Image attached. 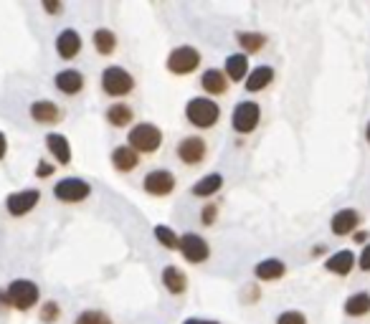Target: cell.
I'll use <instances>...</instances> for the list:
<instances>
[{"mask_svg": "<svg viewBox=\"0 0 370 324\" xmlns=\"http://www.w3.org/2000/svg\"><path fill=\"white\" fill-rule=\"evenodd\" d=\"M185 120L198 129H210L221 120V106L210 97H193L185 104Z\"/></svg>", "mask_w": 370, "mask_h": 324, "instance_id": "1", "label": "cell"}, {"mask_svg": "<svg viewBox=\"0 0 370 324\" xmlns=\"http://www.w3.org/2000/svg\"><path fill=\"white\" fill-rule=\"evenodd\" d=\"M127 145L137 152V155H153L162 147V132L160 127H155L153 122H140L134 124L127 134Z\"/></svg>", "mask_w": 370, "mask_h": 324, "instance_id": "2", "label": "cell"}, {"mask_svg": "<svg viewBox=\"0 0 370 324\" xmlns=\"http://www.w3.org/2000/svg\"><path fill=\"white\" fill-rule=\"evenodd\" d=\"M102 89L107 97L122 99L134 89V76L122 66H107L102 71Z\"/></svg>", "mask_w": 370, "mask_h": 324, "instance_id": "3", "label": "cell"}, {"mask_svg": "<svg viewBox=\"0 0 370 324\" xmlns=\"http://www.w3.org/2000/svg\"><path fill=\"white\" fill-rule=\"evenodd\" d=\"M38 296H41V291H38V286H36L31 279H15V282L8 284L6 299L10 307H15V309L29 311L31 307L38 302Z\"/></svg>", "mask_w": 370, "mask_h": 324, "instance_id": "4", "label": "cell"}, {"mask_svg": "<svg viewBox=\"0 0 370 324\" xmlns=\"http://www.w3.org/2000/svg\"><path fill=\"white\" fill-rule=\"evenodd\" d=\"M201 66V51L193 46H175L168 56V69L175 76H188Z\"/></svg>", "mask_w": 370, "mask_h": 324, "instance_id": "5", "label": "cell"}, {"mask_svg": "<svg viewBox=\"0 0 370 324\" xmlns=\"http://www.w3.org/2000/svg\"><path fill=\"white\" fill-rule=\"evenodd\" d=\"M261 122V106L256 102H238L231 114V124L238 134H252Z\"/></svg>", "mask_w": 370, "mask_h": 324, "instance_id": "6", "label": "cell"}, {"mask_svg": "<svg viewBox=\"0 0 370 324\" xmlns=\"http://www.w3.org/2000/svg\"><path fill=\"white\" fill-rule=\"evenodd\" d=\"M91 195V185L82 177H63L54 185V197L61 203H82Z\"/></svg>", "mask_w": 370, "mask_h": 324, "instance_id": "7", "label": "cell"}, {"mask_svg": "<svg viewBox=\"0 0 370 324\" xmlns=\"http://www.w3.org/2000/svg\"><path fill=\"white\" fill-rule=\"evenodd\" d=\"M175 155L180 157V162H185L188 168H193V165H201V162L206 160V155H208V145H206L203 137L190 134V137H183V140L178 142Z\"/></svg>", "mask_w": 370, "mask_h": 324, "instance_id": "8", "label": "cell"}, {"mask_svg": "<svg viewBox=\"0 0 370 324\" xmlns=\"http://www.w3.org/2000/svg\"><path fill=\"white\" fill-rule=\"evenodd\" d=\"M142 188H145V193H150V195H155V197H165L175 191V175L170 170H162V168L150 170V172L142 177Z\"/></svg>", "mask_w": 370, "mask_h": 324, "instance_id": "9", "label": "cell"}, {"mask_svg": "<svg viewBox=\"0 0 370 324\" xmlns=\"http://www.w3.org/2000/svg\"><path fill=\"white\" fill-rule=\"evenodd\" d=\"M38 203H41V191H36V188L10 193V195L6 197V208H8V213H10L13 218H21V216L31 213Z\"/></svg>", "mask_w": 370, "mask_h": 324, "instance_id": "10", "label": "cell"}, {"mask_svg": "<svg viewBox=\"0 0 370 324\" xmlns=\"http://www.w3.org/2000/svg\"><path fill=\"white\" fill-rule=\"evenodd\" d=\"M180 254L190 264H203L210 256L208 241L198 233H185V236H180Z\"/></svg>", "mask_w": 370, "mask_h": 324, "instance_id": "11", "label": "cell"}, {"mask_svg": "<svg viewBox=\"0 0 370 324\" xmlns=\"http://www.w3.org/2000/svg\"><path fill=\"white\" fill-rule=\"evenodd\" d=\"M54 84H56V89L61 94L74 97V94H79L82 89H84V74L77 69H63L54 76Z\"/></svg>", "mask_w": 370, "mask_h": 324, "instance_id": "12", "label": "cell"}, {"mask_svg": "<svg viewBox=\"0 0 370 324\" xmlns=\"http://www.w3.org/2000/svg\"><path fill=\"white\" fill-rule=\"evenodd\" d=\"M357 223H360L357 211H353V208H342V211H337L335 216H332L330 228H332L335 236H350V233H355Z\"/></svg>", "mask_w": 370, "mask_h": 324, "instance_id": "13", "label": "cell"}, {"mask_svg": "<svg viewBox=\"0 0 370 324\" xmlns=\"http://www.w3.org/2000/svg\"><path fill=\"white\" fill-rule=\"evenodd\" d=\"M201 86L213 97H224L229 92V76L221 69H206L201 74Z\"/></svg>", "mask_w": 370, "mask_h": 324, "instance_id": "14", "label": "cell"}, {"mask_svg": "<svg viewBox=\"0 0 370 324\" xmlns=\"http://www.w3.org/2000/svg\"><path fill=\"white\" fill-rule=\"evenodd\" d=\"M31 120L38 122V124H56L61 120V109L49 99H41V102L31 104Z\"/></svg>", "mask_w": 370, "mask_h": 324, "instance_id": "15", "label": "cell"}, {"mask_svg": "<svg viewBox=\"0 0 370 324\" xmlns=\"http://www.w3.org/2000/svg\"><path fill=\"white\" fill-rule=\"evenodd\" d=\"M82 51V35L77 33L74 29H66V31H61V33L56 35V54L61 58H74Z\"/></svg>", "mask_w": 370, "mask_h": 324, "instance_id": "16", "label": "cell"}, {"mask_svg": "<svg viewBox=\"0 0 370 324\" xmlns=\"http://www.w3.org/2000/svg\"><path fill=\"white\" fill-rule=\"evenodd\" d=\"M355 264H357L355 254H353V251H348V248H342V251H337V254H332L327 261H325V268H327L330 274L348 276Z\"/></svg>", "mask_w": 370, "mask_h": 324, "instance_id": "17", "label": "cell"}, {"mask_svg": "<svg viewBox=\"0 0 370 324\" xmlns=\"http://www.w3.org/2000/svg\"><path fill=\"white\" fill-rule=\"evenodd\" d=\"M46 147H49V152L54 155V160L59 165H69L71 162V145L63 134H56V132L46 134Z\"/></svg>", "mask_w": 370, "mask_h": 324, "instance_id": "18", "label": "cell"}, {"mask_svg": "<svg viewBox=\"0 0 370 324\" xmlns=\"http://www.w3.org/2000/svg\"><path fill=\"white\" fill-rule=\"evenodd\" d=\"M137 162H140V155L130 145H122V147L112 149V165L117 172H132L137 168Z\"/></svg>", "mask_w": 370, "mask_h": 324, "instance_id": "19", "label": "cell"}, {"mask_svg": "<svg viewBox=\"0 0 370 324\" xmlns=\"http://www.w3.org/2000/svg\"><path fill=\"white\" fill-rule=\"evenodd\" d=\"M286 271L284 261L279 259H264L259 261L256 268H254V274H256V279H261V282H277V279H282Z\"/></svg>", "mask_w": 370, "mask_h": 324, "instance_id": "20", "label": "cell"}, {"mask_svg": "<svg viewBox=\"0 0 370 324\" xmlns=\"http://www.w3.org/2000/svg\"><path fill=\"white\" fill-rule=\"evenodd\" d=\"M224 74L231 81H246V76H249V56L246 54H231L226 58Z\"/></svg>", "mask_w": 370, "mask_h": 324, "instance_id": "21", "label": "cell"}, {"mask_svg": "<svg viewBox=\"0 0 370 324\" xmlns=\"http://www.w3.org/2000/svg\"><path fill=\"white\" fill-rule=\"evenodd\" d=\"M274 81V69L272 66H256L254 71H249L246 76V92H261Z\"/></svg>", "mask_w": 370, "mask_h": 324, "instance_id": "22", "label": "cell"}, {"mask_svg": "<svg viewBox=\"0 0 370 324\" xmlns=\"http://www.w3.org/2000/svg\"><path fill=\"white\" fill-rule=\"evenodd\" d=\"M107 122H109L112 127H127L130 122H134L132 106L125 104V102H114V104L107 109Z\"/></svg>", "mask_w": 370, "mask_h": 324, "instance_id": "23", "label": "cell"}, {"mask_svg": "<svg viewBox=\"0 0 370 324\" xmlns=\"http://www.w3.org/2000/svg\"><path fill=\"white\" fill-rule=\"evenodd\" d=\"M224 188V175H218V172H210V175L201 177L196 185H193V195L196 197H210V195H216L218 191Z\"/></svg>", "mask_w": 370, "mask_h": 324, "instance_id": "24", "label": "cell"}, {"mask_svg": "<svg viewBox=\"0 0 370 324\" xmlns=\"http://www.w3.org/2000/svg\"><path fill=\"white\" fill-rule=\"evenodd\" d=\"M91 41H94V49H97L99 56H112L117 51V35L109 29H97L91 35Z\"/></svg>", "mask_w": 370, "mask_h": 324, "instance_id": "25", "label": "cell"}, {"mask_svg": "<svg viewBox=\"0 0 370 324\" xmlns=\"http://www.w3.org/2000/svg\"><path fill=\"white\" fill-rule=\"evenodd\" d=\"M162 284H165V289L170 294H183L185 286H188V279L178 266H165L162 268Z\"/></svg>", "mask_w": 370, "mask_h": 324, "instance_id": "26", "label": "cell"}, {"mask_svg": "<svg viewBox=\"0 0 370 324\" xmlns=\"http://www.w3.org/2000/svg\"><path fill=\"white\" fill-rule=\"evenodd\" d=\"M368 311H370L368 291H357V294L348 296V302H345V314H350V317H363Z\"/></svg>", "mask_w": 370, "mask_h": 324, "instance_id": "27", "label": "cell"}, {"mask_svg": "<svg viewBox=\"0 0 370 324\" xmlns=\"http://www.w3.org/2000/svg\"><path fill=\"white\" fill-rule=\"evenodd\" d=\"M236 41L246 54H256V51H261L266 46V35L252 33V31H241V33H236Z\"/></svg>", "mask_w": 370, "mask_h": 324, "instance_id": "28", "label": "cell"}, {"mask_svg": "<svg viewBox=\"0 0 370 324\" xmlns=\"http://www.w3.org/2000/svg\"><path fill=\"white\" fill-rule=\"evenodd\" d=\"M155 238L160 241L165 248H170V251H173V248H180V238H178V233L168 226H155Z\"/></svg>", "mask_w": 370, "mask_h": 324, "instance_id": "29", "label": "cell"}, {"mask_svg": "<svg viewBox=\"0 0 370 324\" xmlns=\"http://www.w3.org/2000/svg\"><path fill=\"white\" fill-rule=\"evenodd\" d=\"M74 324H112V319L107 317L105 311L99 309H86L82 311L77 319H74Z\"/></svg>", "mask_w": 370, "mask_h": 324, "instance_id": "30", "label": "cell"}, {"mask_svg": "<svg viewBox=\"0 0 370 324\" xmlns=\"http://www.w3.org/2000/svg\"><path fill=\"white\" fill-rule=\"evenodd\" d=\"M277 324H307V317L297 309H289V311H282L279 317H277Z\"/></svg>", "mask_w": 370, "mask_h": 324, "instance_id": "31", "label": "cell"}, {"mask_svg": "<svg viewBox=\"0 0 370 324\" xmlns=\"http://www.w3.org/2000/svg\"><path fill=\"white\" fill-rule=\"evenodd\" d=\"M59 314H61V309H59V304L56 302H46L43 304V309H41V319L46 324H51V322H56L59 319Z\"/></svg>", "mask_w": 370, "mask_h": 324, "instance_id": "32", "label": "cell"}, {"mask_svg": "<svg viewBox=\"0 0 370 324\" xmlns=\"http://www.w3.org/2000/svg\"><path fill=\"white\" fill-rule=\"evenodd\" d=\"M216 213H218L216 205H206V208H203V213H201L203 223H206V226H213V220H216Z\"/></svg>", "mask_w": 370, "mask_h": 324, "instance_id": "33", "label": "cell"}, {"mask_svg": "<svg viewBox=\"0 0 370 324\" xmlns=\"http://www.w3.org/2000/svg\"><path fill=\"white\" fill-rule=\"evenodd\" d=\"M357 266L363 268V271H370V243L363 248V254H360V259H357Z\"/></svg>", "mask_w": 370, "mask_h": 324, "instance_id": "34", "label": "cell"}, {"mask_svg": "<svg viewBox=\"0 0 370 324\" xmlns=\"http://www.w3.org/2000/svg\"><path fill=\"white\" fill-rule=\"evenodd\" d=\"M51 172H54V165H49V162H38V168H36V175H38V177H49Z\"/></svg>", "mask_w": 370, "mask_h": 324, "instance_id": "35", "label": "cell"}, {"mask_svg": "<svg viewBox=\"0 0 370 324\" xmlns=\"http://www.w3.org/2000/svg\"><path fill=\"white\" fill-rule=\"evenodd\" d=\"M6 152H8V140H6V134L0 132V160L6 157Z\"/></svg>", "mask_w": 370, "mask_h": 324, "instance_id": "36", "label": "cell"}, {"mask_svg": "<svg viewBox=\"0 0 370 324\" xmlns=\"http://www.w3.org/2000/svg\"><path fill=\"white\" fill-rule=\"evenodd\" d=\"M183 324H218V322H213V319H198V317H190V319H185Z\"/></svg>", "mask_w": 370, "mask_h": 324, "instance_id": "37", "label": "cell"}, {"mask_svg": "<svg viewBox=\"0 0 370 324\" xmlns=\"http://www.w3.org/2000/svg\"><path fill=\"white\" fill-rule=\"evenodd\" d=\"M43 6H46L49 13H61V6H56V3H43Z\"/></svg>", "mask_w": 370, "mask_h": 324, "instance_id": "38", "label": "cell"}, {"mask_svg": "<svg viewBox=\"0 0 370 324\" xmlns=\"http://www.w3.org/2000/svg\"><path fill=\"white\" fill-rule=\"evenodd\" d=\"M365 140L370 142V122H368V127H365Z\"/></svg>", "mask_w": 370, "mask_h": 324, "instance_id": "39", "label": "cell"}]
</instances>
